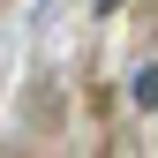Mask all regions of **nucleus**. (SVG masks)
<instances>
[{"label":"nucleus","mask_w":158,"mask_h":158,"mask_svg":"<svg viewBox=\"0 0 158 158\" xmlns=\"http://www.w3.org/2000/svg\"><path fill=\"white\" fill-rule=\"evenodd\" d=\"M135 106H158V60L135 68Z\"/></svg>","instance_id":"nucleus-1"}]
</instances>
